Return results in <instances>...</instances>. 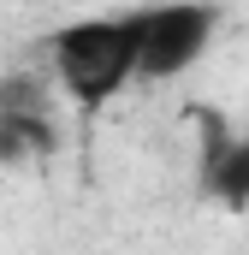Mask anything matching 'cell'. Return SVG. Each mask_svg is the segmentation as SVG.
Masks as SVG:
<instances>
[{
    "mask_svg": "<svg viewBox=\"0 0 249 255\" xmlns=\"http://www.w3.org/2000/svg\"><path fill=\"white\" fill-rule=\"evenodd\" d=\"M48 65L65 101L83 113L113 107L124 89L142 77V6L136 12H101V18H71L48 36Z\"/></svg>",
    "mask_w": 249,
    "mask_h": 255,
    "instance_id": "cell-1",
    "label": "cell"
},
{
    "mask_svg": "<svg viewBox=\"0 0 249 255\" xmlns=\"http://www.w3.org/2000/svg\"><path fill=\"white\" fill-rule=\"evenodd\" d=\"M220 30L214 0H160L142 6V83H172L208 54Z\"/></svg>",
    "mask_w": 249,
    "mask_h": 255,
    "instance_id": "cell-2",
    "label": "cell"
},
{
    "mask_svg": "<svg viewBox=\"0 0 249 255\" xmlns=\"http://www.w3.org/2000/svg\"><path fill=\"white\" fill-rule=\"evenodd\" d=\"M60 148L54 107H0V166H42Z\"/></svg>",
    "mask_w": 249,
    "mask_h": 255,
    "instance_id": "cell-3",
    "label": "cell"
},
{
    "mask_svg": "<svg viewBox=\"0 0 249 255\" xmlns=\"http://www.w3.org/2000/svg\"><path fill=\"white\" fill-rule=\"evenodd\" d=\"M0 107H54V89L42 71H6L0 77Z\"/></svg>",
    "mask_w": 249,
    "mask_h": 255,
    "instance_id": "cell-5",
    "label": "cell"
},
{
    "mask_svg": "<svg viewBox=\"0 0 249 255\" xmlns=\"http://www.w3.org/2000/svg\"><path fill=\"white\" fill-rule=\"evenodd\" d=\"M202 190L226 208H249V136H208L202 148Z\"/></svg>",
    "mask_w": 249,
    "mask_h": 255,
    "instance_id": "cell-4",
    "label": "cell"
}]
</instances>
